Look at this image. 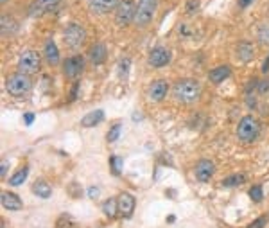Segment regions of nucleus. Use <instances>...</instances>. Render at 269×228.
Segmentation results:
<instances>
[{"label":"nucleus","instance_id":"ddd939ff","mask_svg":"<svg viewBox=\"0 0 269 228\" xmlns=\"http://www.w3.org/2000/svg\"><path fill=\"white\" fill-rule=\"evenodd\" d=\"M169 92V83L164 81V79H156V81L151 83L149 86V97L153 99V101H162V99H165V95H167Z\"/></svg>","mask_w":269,"mask_h":228},{"label":"nucleus","instance_id":"4468645a","mask_svg":"<svg viewBox=\"0 0 269 228\" xmlns=\"http://www.w3.org/2000/svg\"><path fill=\"white\" fill-rule=\"evenodd\" d=\"M213 172H216V165L210 160H201L196 165V178H198L199 182H208L213 176Z\"/></svg>","mask_w":269,"mask_h":228},{"label":"nucleus","instance_id":"b1692460","mask_svg":"<svg viewBox=\"0 0 269 228\" xmlns=\"http://www.w3.org/2000/svg\"><path fill=\"white\" fill-rule=\"evenodd\" d=\"M102 210H104V214L108 217H115L117 210H119V203H117V199H108V201L102 205Z\"/></svg>","mask_w":269,"mask_h":228},{"label":"nucleus","instance_id":"6e6552de","mask_svg":"<svg viewBox=\"0 0 269 228\" xmlns=\"http://www.w3.org/2000/svg\"><path fill=\"white\" fill-rule=\"evenodd\" d=\"M83 68H85V60H83V56H70V58H67L63 63L65 75L70 79L77 78L83 72Z\"/></svg>","mask_w":269,"mask_h":228},{"label":"nucleus","instance_id":"f704fd0d","mask_svg":"<svg viewBox=\"0 0 269 228\" xmlns=\"http://www.w3.org/2000/svg\"><path fill=\"white\" fill-rule=\"evenodd\" d=\"M33 120H34V113H25V124L29 126V124H33Z\"/></svg>","mask_w":269,"mask_h":228},{"label":"nucleus","instance_id":"e433bc0d","mask_svg":"<svg viewBox=\"0 0 269 228\" xmlns=\"http://www.w3.org/2000/svg\"><path fill=\"white\" fill-rule=\"evenodd\" d=\"M251 2H253V0H239L240 8H248V6H250Z\"/></svg>","mask_w":269,"mask_h":228},{"label":"nucleus","instance_id":"20e7f679","mask_svg":"<svg viewBox=\"0 0 269 228\" xmlns=\"http://www.w3.org/2000/svg\"><path fill=\"white\" fill-rule=\"evenodd\" d=\"M158 2L156 0H139L137 4V13H134V23L139 27H146L147 23H151L156 11Z\"/></svg>","mask_w":269,"mask_h":228},{"label":"nucleus","instance_id":"393cba45","mask_svg":"<svg viewBox=\"0 0 269 228\" xmlns=\"http://www.w3.org/2000/svg\"><path fill=\"white\" fill-rule=\"evenodd\" d=\"M260 45H269V23H264V26L258 27V34H257Z\"/></svg>","mask_w":269,"mask_h":228},{"label":"nucleus","instance_id":"2f4dec72","mask_svg":"<svg viewBox=\"0 0 269 228\" xmlns=\"http://www.w3.org/2000/svg\"><path fill=\"white\" fill-rule=\"evenodd\" d=\"M264 226H265V217H258V219H255L248 228H264Z\"/></svg>","mask_w":269,"mask_h":228},{"label":"nucleus","instance_id":"6ab92c4d","mask_svg":"<svg viewBox=\"0 0 269 228\" xmlns=\"http://www.w3.org/2000/svg\"><path fill=\"white\" fill-rule=\"evenodd\" d=\"M253 45L250 43V41H240L239 45H237V54H239L240 61H251L253 60Z\"/></svg>","mask_w":269,"mask_h":228},{"label":"nucleus","instance_id":"473e14b6","mask_svg":"<svg viewBox=\"0 0 269 228\" xmlns=\"http://www.w3.org/2000/svg\"><path fill=\"white\" fill-rule=\"evenodd\" d=\"M258 92H262V94H264V92H269V81L260 83V85H258Z\"/></svg>","mask_w":269,"mask_h":228},{"label":"nucleus","instance_id":"f3484780","mask_svg":"<svg viewBox=\"0 0 269 228\" xmlns=\"http://www.w3.org/2000/svg\"><path fill=\"white\" fill-rule=\"evenodd\" d=\"M102 119H104V112H102V110H95V112H90L83 117L81 126L83 128H94V126H97Z\"/></svg>","mask_w":269,"mask_h":228},{"label":"nucleus","instance_id":"0eeeda50","mask_svg":"<svg viewBox=\"0 0 269 228\" xmlns=\"http://www.w3.org/2000/svg\"><path fill=\"white\" fill-rule=\"evenodd\" d=\"M63 38L70 49H79L86 40V31L79 23H68L63 33Z\"/></svg>","mask_w":269,"mask_h":228},{"label":"nucleus","instance_id":"c9c22d12","mask_svg":"<svg viewBox=\"0 0 269 228\" xmlns=\"http://www.w3.org/2000/svg\"><path fill=\"white\" fill-rule=\"evenodd\" d=\"M6 172H8V162H6V160H2V171H0V176L4 178V176H6Z\"/></svg>","mask_w":269,"mask_h":228},{"label":"nucleus","instance_id":"c756f323","mask_svg":"<svg viewBox=\"0 0 269 228\" xmlns=\"http://www.w3.org/2000/svg\"><path fill=\"white\" fill-rule=\"evenodd\" d=\"M127 68H129V60H122L119 63V75L120 78H126L127 75Z\"/></svg>","mask_w":269,"mask_h":228},{"label":"nucleus","instance_id":"9d476101","mask_svg":"<svg viewBox=\"0 0 269 228\" xmlns=\"http://www.w3.org/2000/svg\"><path fill=\"white\" fill-rule=\"evenodd\" d=\"M61 0H34L33 6L29 8V15L31 16H41L45 13H50Z\"/></svg>","mask_w":269,"mask_h":228},{"label":"nucleus","instance_id":"4be33fe9","mask_svg":"<svg viewBox=\"0 0 269 228\" xmlns=\"http://www.w3.org/2000/svg\"><path fill=\"white\" fill-rule=\"evenodd\" d=\"M27 174H29V169H27V167H22L20 171H16V174L13 176L11 180H9V184L15 185V187H18V185H22L23 182L27 180Z\"/></svg>","mask_w":269,"mask_h":228},{"label":"nucleus","instance_id":"c85d7f7f","mask_svg":"<svg viewBox=\"0 0 269 228\" xmlns=\"http://www.w3.org/2000/svg\"><path fill=\"white\" fill-rule=\"evenodd\" d=\"M250 198L257 203L262 201V187L260 185H253V187L250 189Z\"/></svg>","mask_w":269,"mask_h":228},{"label":"nucleus","instance_id":"a878e982","mask_svg":"<svg viewBox=\"0 0 269 228\" xmlns=\"http://www.w3.org/2000/svg\"><path fill=\"white\" fill-rule=\"evenodd\" d=\"M244 182V176L243 174H233V176H228L226 180H223V185L224 187H237Z\"/></svg>","mask_w":269,"mask_h":228},{"label":"nucleus","instance_id":"5701e85b","mask_svg":"<svg viewBox=\"0 0 269 228\" xmlns=\"http://www.w3.org/2000/svg\"><path fill=\"white\" fill-rule=\"evenodd\" d=\"M56 228H79V224L75 223L68 214H65V216H61L60 219H58Z\"/></svg>","mask_w":269,"mask_h":228},{"label":"nucleus","instance_id":"9b49d317","mask_svg":"<svg viewBox=\"0 0 269 228\" xmlns=\"http://www.w3.org/2000/svg\"><path fill=\"white\" fill-rule=\"evenodd\" d=\"M169 61H171V53H169L165 47H154L149 53V63L153 65V67H156V68L165 67Z\"/></svg>","mask_w":269,"mask_h":228},{"label":"nucleus","instance_id":"39448f33","mask_svg":"<svg viewBox=\"0 0 269 228\" xmlns=\"http://www.w3.org/2000/svg\"><path fill=\"white\" fill-rule=\"evenodd\" d=\"M134 13H137V8H134L133 0H122L115 9V23L119 27L129 26L131 22H134Z\"/></svg>","mask_w":269,"mask_h":228},{"label":"nucleus","instance_id":"a211bd4d","mask_svg":"<svg viewBox=\"0 0 269 228\" xmlns=\"http://www.w3.org/2000/svg\"><path fill=\"white\" fill-rule=\"evenodd\" d=\"M2 205L8 210H20L22 209V199L13 192H2Z\"/></svg>","mask_w":269,"mask_h":228},{"label":"nucleus","instance_id":"412c9836","mask_svg":"<svg viewBox=\"0 0 269 228\" xmlns=\"http://www.w3.org/2000/svg\"><path fill=\"white\" fill-rule=\"evenodd\" d=\"M230 75V67H217L213 70H210V81L212 83H223L224 79Z\"/></svg>","mask_w":269,"mask_h":228},{"label":"nucleus","instance_id":"f8f14e48","mask_svg":"<svg viewBox=\"0 0 269 228\" xmlns=\"http://www.w3.org/2000/svg\"><path fill=\"white\" fill-rule=\"evenodd\" d=\"M119 203V214L122 217H131L133 216V210H134V198L129 194V192H122L117 199Z\"/></svg>","mask_w":269,"mask_h":228},{"label":"nucleus","instance_id":"7ed1b4c3","mask_svg":"<svg viewBox=\"0 0 269 228\" xmlns=\"http://www.w3.org/2000/svg\"><path fill=\"white\" fill-rule=\"evenodd\" d=\"M258 130H260V126H258L257 119L251 115H246L240 119L239 126H237V137H239L240 142H251V140L257 139Z\"/></svg>","mask_w":269,"mask_h":228},{"label":"nucleus","instance_id":"58836bf2","mask_svg":"<svg viewBox=\"0 0 269 228\" xmlns=\"http://www.w3.org/2000/svg\"><path fill=\"white\" fill-rule=\"evenodd\" d=\"M0 2H2V4H6V2H8V0H0Z\"/></svg>","mask_w":269,"mask_h":228},{"label":"nucleus","instance_id":"1a4fd4ad","mask_svg":"<svg viewBox=\"0 0 269 228\" xmlns=\"http://www.w3.org/2000/svg\"><path fill=\"white\" fill-rule=\"evenodd\" d=\"M119 6V0H88V8L95 15H106Z\"/></svg>","mask_w":269,"mask_h":228},{"label":"nucleus","instance_id":"423d86ee","mask_svg":"<svg viewBox=\"0 0 269 228\" xmlns=\"http://www.w3.org/2000/svg\"><path fill=\"white\" fill-rule=\"evenodd\" d=\"M41 67V56L36 53V50H25V53L20 54L18 60V70L22 74H34L38 72Z\"/></svg>","mask_w":269,"mask_h":228},{"label":"nucleus","instance_id":"2eb2a0df","mask_svg":"<svg viewBox=\"0 0 269 228\" xmlns=\"http://www.w3.org/2000/svg\"><path fill=\"white\" fill-rule=\"evenodd\" d=\"M43 56L45 60L49 61V65H58L60 63V50H58L54 40H47L43 47Z\"/></svg>","mask_w":269,"mask_h":228},{"label":"nucleus","instance_id":"72a5a7b5","mask_svg":"<svg viewBox=\"0 0 269 228\" xmlns=\"http://www.w3.org/2000/svg\"><path fill=\"white\" fill-rule=\"evenodd\" d=\"M88 196H90V198H97V196H99V189L97 187H90L88 189Z\"/></svg>","mask_w":269,"mask_h":228},{"label":"nucleus","instance_id":"dca6fc26","mask_svg":"<svg viewBox=\"0 0 269 228\" xmlns=\"http://www.w3.org/2000/svg\"><path fill=\"white\" fill-rule=\"evenodd\" d=\"M106 56H108V50H106L104 43H95L92 49H90V60L94 65H101L104 63Z\"/></svg>","mask_w":269,"mask_h":228},{"label":"nucleus","instance_id":"4c0bfd02","mask_svg":"<svg viewBox=\"0 0 269 228\" xmlns=\"http://www.w3.org/2000/svg\"><path fill=\"white\" fill-rule=\"evenodd\" d=\"M77 88H79V85H74V90H72V99H75V94H77Z\"/></svg>","mask_w":269,"mask_h":228},{"label":"nucleus","instance_id":"cd10ccee","mask_svg":"<svg viewBox=\"0 0 269 228\" xmlns=\"http://www.w3.org/2000/svg\"><path fill=\"white\" fill-rule=\"evenodd\" d=\"M120 130H122V126H120V124L112 126V130L108 131V137H106V140H108V142H115V140L120 137Z\"/></svg>","mask_w":269,"mask_h":228},{"label":"nucleus","instance_id":"aec40b11","mask_svg":"<svg viewBox=\"0 0 269 228\" xmlns=\"http://www.w3.org/2000/svg\"><path fill=\"white\" fill-rule=\"evenodd\" d=\"M33 192L36 196H40V198L47 199V198H50V194H52V189H50V185L47 184V182L40 180V182H36V184L33 185Z\"/></svg>","mask_w":269,"mask_h":228},{"label":"nucleus","instance_id":"7c9ffc66","mask_svg":"<svg viewBox=\"0 0 269 228\" xmlns=\"http://www.w3.org/2000/svg\"><path fill=\"white\" fill-rule=\"evenodd\" d=\"M198 6H199V0H189V4H187V13H189V15H192V13L198 9Z\"/></svg>","mask_w":269,"mask_h":228},{"label":"nucleus","instance_id":"f257e3e1","mask_svg":"<svg viewBox=\"0 0 269 228\" xmlns=\"http://www.w3.org/2000/svg\"><path fill=\"white\" fill-rule=\"evenodd\" d=\"M172 95L178 103L191 105V103L198 101L201 95V85L196 79H179L172 88Z\"/></svg>","mask_w":269,"mask_h":228},{"label":"nucleus","instance_id":"f03ea898","mask_svg":"<svg viewBox=\"0 0 269 228\" xmlns=\"http://www.w3.org/2000/svg\"><path fill=\"white\" fill-rule=\"evenodd\" d=\"M31 79L27 74H22V72H18V74H13L11 78L6 81V88H8V92L11 95H15V97H22V95H25L27 92L31 90Z\"/></svg>","mask_w":269,"mask_h":228},{"label":"nucleus","instance_id":"bb28decb","mask_svg":"<svg viewBox=\"0 0 269 228\" xmlns=\"http://www.w3.org/2000/svg\"><path fill=\"white\" fill-rule=\"evenodd\" d=\"M110 164H112L113 174H120V172H122V165H124V162H122V158H120V157L113 155V157L110 158Z\"/></svg>","mask_w":269,"mask_h":228}]
</instances>
